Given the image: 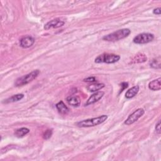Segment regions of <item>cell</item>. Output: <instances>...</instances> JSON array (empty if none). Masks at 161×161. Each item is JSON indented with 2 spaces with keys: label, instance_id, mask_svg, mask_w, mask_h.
Wrapping results in <instances>:
<instances>
[{
  "label": "cell",
  "instance_id": "obj_1",
  "mask_svg": "<svg viewBox=\"0 0 161 161\" xmlns=\"http://www.w3.org/2000/svg\"><path fill=\"white\" fill-rule=\"evenodd\" d=\"M131 33V30L128 28H123L105 35L103 37V39L108 42H116L123 39Z\"/></svg>",
  "mask_w": 161,
  "mask_h": 161
},
{
  "label": "cell",
  "instance_id": "obj_2",
  "mask_svg": "<svg viewBox=\"0 0 161 161\" xmlns=\"http://www.w3.org/2000/svg\"><path fill=\"white\" fill-rule=\"evenodd\" d=\"M107 118H108V116L103 115L96 118H89V119H86V120L80 121L78 122L76 125L78 127H81V128L94 127L103 123L107 120Z\"/></svg>",
  "mask_w": 161,
  "mask_h": 161
},
{
  "label": "cell",
  "instance_id": "obj_3",
  "mask_svg": "<svg viewBox=\"0 0 161 161\" xmlns=\"http://www.w3.org/2000/svg\"><path fill=\"white\" fill-rule=\"evenodd\" d=\"M39 74H40L39 70H38V69L34 70L32 72L28 73V74H26L25 76L18 78L16 80V81L15 83V85L17 87L26 85V84L30 83V82L33 81L34 79H35L38 77Z\"/></svg>",
  "mask_w": 161,
  "mask_h": 161
},
{
  "label": "cell",
  "instance_id": "obj_4",
  "mask_svg": "<svg viewBox=\"0 0 161 161\" xmlns=\"http://www.w3.org/2000/svg\"><path fill=\"white\" fill-rule=\"evenodd\" d=\"M120 59L119 55L113 54V53H103L98 56L94 62L96 63H106V64H114L117 63Z\"/></svg>",
  "mask_w": 161,
  "mask_h": 161
},
{
  "label": "cell",
  "instance_id": "obj_5",
  "mask_svg": "<svg viewBox=\"0 0 161 161\" xmlns=\"http://www.w3.org/2000/svg\"><path fill=\"white\" fill-rule=\"evenodd\" d=\"M154 38V35L150 33H142L134 37L133 41L136 44H145L152 42Z\"/></svg>",
  "mask_w": 161,
  "mask_h": 161
},
{
  "label": "cell",
  "instance_id": "obj_6",
  "mask_svg": "<svg viewBox=\"0 0 161 161\" xmlns=\"http://www.w3.org/2000/svg\"><path fill=\"white\" fill-rule=\"evenodd\" d=\"M145 113V111L142 108H138L134 111L132 114L129 115L128 118L125 120V124L127 125H130L135 122H136Z\"/></svg>",
  "mask_w": 161,
  "mask_h": 161
},
{
  "label": "cell",
  "instance_id": "obj_7",
  "mask_svg": "<svg viewBox=\"0 0 161 161\" xmlns=\"http://www.w3.org/2000/svg\"><path fill=\"white\" fill-rule=\"evenodd\" d=\"M64 24L65 22L63 21L61 19L56 18L47 22L44 26V29L47 30L50 28H58L64 26Z\"/></svg>",
  "mask_w": 161,
  "mask_h": 161
},
{
  "label": "cell",
  "instance_id": "obj_8",
  "mask_svg": "<svg viewBox=\"0 0 161 161\" xmlns=\"http://www.w3.org/2000/svg\"><path fill=\"white\" fill-rule=\"evenodd\" d=\"M104 94V93L103 91H98L94 93L89 97V98L88 99V101H86L84 105L89 106L96 103L103 97Z\"/></svg>",
  "mask_w": 161,
  "mask_h": 161
},
{
  "label": "cell",
  "instance_id": "obj_9",
  "mask_svg": "<svg viewBox=\"0 0 161 161\" xmlns=\"http://www.w3.org/2000/svg\"><path fill=\"white\" fill-rule=\"evenodd\" d=\"M35 42V39L31 36H26L22 38L20 40V45L24 48L32 47Z\"/></svg>",
  "mask_w": 161,
  "mask_h": 161
},
{
  "label": "cell",
  "instance_id": "obj_10",
  "mask_svg": "<svg viewBox=\"0 0 161 161\" xmlns=\"http://www.w3.org/2000/svg\"><path fill=\"white\" fill-rule=\"evenodd\" d=\"M161 78H158L150 82L148 88L152 91H158L161 89Z\"/></svg>",
  "mask_w": 161,
  "mask_h": 161
},
{
  "label": "cell",
  "instance_id": "obj_11",
  "mask_svg": "<svg viewBox=\"0 0 161 161\" xmlns=\"http://www.w3.org/2000/svg\"><path fill=\"white\" fill-rule=\"evenodd\" d=\"M56 108L59 111V112L63 115H66L69 112V109L68 108V107L64 104V103L63 101H61L58 103H57Z\"/></svg>",
  "mask_w": 161,
  "mask_h": 161
},
{
  "label": "cell",
  "instance_id": "obj_12",
  "mask_svg": "<svg viewBox=\"0 0 161 161\" xmlns=\"http://www.w3.org/2000/svg\"><path fill=\"white\" fill-rule=\"evenodd\" d=\"M66 101L69 105L73 106L74 107H78L81 104V100L77 96H68L66 98Z\"/></svg>",
  "mask_w": 161,
  "mask_h": 161
},
{
  "label": "cell",
  "instance_id": "obj_13",
  "mask_svg": "<svg viewBox=\"0 0 161 161\" xmlns=\"http://www.w3.org/2000/svg\"><path fill=\"white\" fill-rule=\"evenodd\" d=\"M139 91V86H135L128 89L126 93H125V97L127 99H131L133 98L137 94Z\"/></svg>",
  "mask_w": 161,
  "mask_h": 161
},
{
  "label": "cell",
  "instance_id": "obj_14",
  "mask_svg": "<svg viewBox=\"0 0 161 161\" xmlns=\"http://www.w3.org/2000/svg\"><path fill=\"white\" fill-rule=\"evenodd\" d=\"M104 87V84L103 83H94L87 86V89L90 92H96L101 90Z\"/></svg>",
  "mask_w": 161,
  "mask_h": 161
},
{
  "label": "cell",
  "instance_id": "obj_15",
  "mask_svg": "<svg viewBox=\"0 0 161 161\" xmlns=\"http://www.w3.org/2000/svg\"><path fill=\"white\" fill-rule=\"evenodd\" d=\"M30 132V130L27 128L23 127L17 130L15 132V135L18 138H22L25 135H27Z\"/></svg>",
  "mask_w": 161,
  "mask_h": 161
},
{
  "label": "cell",
  "instance_id": "obj_16",
  "mask_svg": "<svg viewBox=\"0 0 161 161\" xmlns=\"http://www.w3.org/2000/svg\"><path fill=\"white\" fill-rule=\"evenodd\" d=\"M147 61V57L143 53H138L135 55L132 59L133 63H142Z\"/></svg>",
  "mask_w": 161,
  "mask_h": 161
},
{
  "label": "cell",
  "instance_id": "obj_17",
  "mask_svg": "<svg viewBox=\"0 0 161 161\" xmlns=\"http://www.w3.org/2000/svg\"><path fill=\"white\" fill-rule=\"evenodd\" d=\"M24 98V94H17L15 95L12 96V97L9 98L8 99L5 100V103H13V102H17L18 101L21 99H22Z\"/></svg>",
  "mask_w": 161,
  "mask_h": 161
},
{
  "label": "cell",
  "instance_id": "obj_18",
  "mask_svg": "<svg viewBox=\"0 0 161 161\" xmlns=\"http://www.w3.org/2000/svg\"><path fill=\"white\" fill-rule=\"evenodd\" d=\"M151 68L153 69H160V58L158 57L153 59L150 63Z\"/></svg>",
  "mask_w": 161,
  "mask_h": 161
},
{
  "label": "cell",
  "instance_id": "obj_19",
  "mask_svg": "<svg viewBox=\"0 0 161 161\" xmlns=\"http://www.w3.org/2000/svg\"><path fill=\"white\" fill-rule=\"evenodd\" d=\"M52 135V130H47L44 132V133L43 135V137L44 139L48 140L51 137Z\"/></svg>",
  "mask_w": 161,
  "mask_h": 161
},
{
  "label": "cell",
  "instance_id": "obj_20",
  "mask_svg": "<svg viewBox=\"0 0 161 161\" xmlns=\"http://www.w3.org/2000/svg\"><path fill=\"white\" fill-rule=\"evenodd\" d=\"M84 82H87V83H95L96 81V79L95 77H88L86 79H84Z\"/></svg>",
  "mask_w": 161,
  "mask_h": 161
},
{
  "label": "cell",
  "instance_id": "obj_21",
  "mask_svg": "<svg viewBox=\"0 0 161 161\" xmlns=\"http://www.w3.org/2000/svg\"><path fill=\"white\" fill-rule=\"evenodd\" d=\"M155 130L157 132V133L160 134L161 129H160V120L157 122V123L155 125Z\"/></svg>",
  "mask_w": 161,
  "mask_h": 161
},
{
  "label": "cell",
  "instance_id": "obj_22",
  "mask_svg": "<svg viewBox=\"0 0 161 161\" xmlns=\"http://www.w3.org/2000/svg\"><path fill=\"white\" fill-rule=\"evenodd\" d=\"M128 83H126V82H123V83H122L121 84V88H122V89H121V90H120V93H122L124 89H125L126 88H128Z\"/></svg>",
  "mask_w": 161,
  "mask_h": 161
},
{
  "label": "cell",
  "instance_id": "obj_23",
  "mask_svg": "<svg viewBox=\"0 0 161 161\" xmlns=\"http://www.w3.org/2000/svg\"><path fill=\"white\" fill-rule=\"evenodd\" d=\"M153 13L155 15H160L161 13V8H157L153 10Z\"/></svg>",
  "mask_w": 161,
  "mask_h": 161
}]
</instances>
